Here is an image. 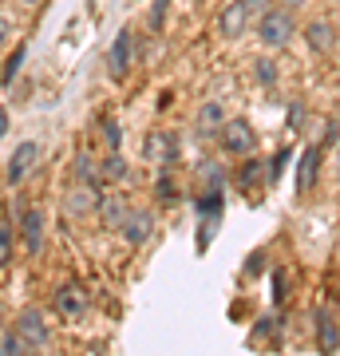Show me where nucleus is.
<instances>
[{"label": "nucleus", "instance_id": "nucleus-5", "mask_svg": "<svg viewBox=\"0 0 340 356\" xmlns=\"http://www.w3.org/2000/svg\"><path fill=\"white\" fill-rule=\"evenodd\" d=\"M99 186H91V182H72V191L63 194V214L83 222V218H95L99 214Z\"/></svg>", "mask_w": 340, "mask_h": 356}, {"label": "nucleus", "instance_id": "nucleus-20", "mask_svg": "<svg viewBox=\"0 0 340 356\" xmlns=\"http://www.w3.org/2000/svg\"><path fill=\"white\" fill-rule=\"evenodd\" d=\"M198 178H202V191H222V186H226V170L218 163H202Z\"/></svg>", "mask_w": 340, "mask_h": 356}, {"label": "nucleus", "instance_id": "nucleus-31", "mask_svg": "<svg viewBox=\"0 0 340 356\" xmlns=\"http://www.w3.org/2000/svg\"><path fill=\"white\" fill-rule=\"evenodd\" d=\"M4 44H13V24L0 16V48H4Z\"/></svg>", "mask_w": 340, "mask_h": 356}, {"label": "nucleus", "instance_id": "nucleus-6", "mask_svg": "<svg viewBox=\"0 0 340 356\" xmlns=\"http://www.w3.org/2000/svg\"><path fill=\"white\" fill-rule=\"evenodd\" d=\"M44 242H48V214L40 206H32L20 218V245H24L28 257H40L44 254Z\"/></svg>", "mask_w": 340, "mask_h": 356}, {"label": "nucleus", "instance_id": "nucleus-1", "mask_svg": "<svg viewBox=\"0 0 340 356\" xmlns=\"http://www.w3.org/2000/svg\"><path fill=\"white\" fill-rule=\"evenodd\" d=\"M293 36H297V20H293L289 8H265L261 16H257V40H261L269 51H281L289 48Z\"/></svg>", "mask_w": 340, "mask_h": 356}, {"label": "nucleus", "instance_id": "nucleus-23", "mask_svg": "<svg viewBox=\"0 0 340 356\" xmlns=\"http://www.w3.org/2000/svg\"><path fill=\"white\" fill-rule=\"evenodd\" d=\"M13 254H16V234L13 226H0V269L13 266Z\"/></svg>", "mask_w": 340, "mask_h": 356}, {"label": "nucleus", "instance_id": "nucleus-9", "mask_svg": "<svg viewBox=\"0 0 340 356\" xmlns=\"http://www.w3.org/2000/svg\"><path fill=\"white\" fill-rule=\"evenodd\" d=\"M56 313H60L63 321H79L83 313H88V289L83 285H76V281H67V285H60L56 289Z\"/></svg>", "mask_w": 340, "mask_h": 356}, {"label": "nucleus", "instance_id": "nucleus-26", "mask_svg": "<svg viewBox=\"0 0 340 356\" xmlns=\"http://www.w3.org/2000/svg\"><path fill=\"white\" fill-rule=\"evenodd\" d=\"M261 170H265L261 163H245V166L238 170V186H241V191H250L253 182H257V175H261Z\"/></svg>", "mask_w": 340, "mask_h": 356}, {"label": "nucleus", "instance_id": "nucleus-27", "mask_svg": "<svg viewBox=\"0 0 340 356\" xmlns=\"http://www.w3.org/2000/svg\"><path fill=\"white\" fill-rule=\"evenodd\" d=\"M20 64H24V44H20V48H16V56L8 60V64H4V83H13V79H16V72H20Z\"/></svg>", "mask_w": 340, "mask_h": 356}, {"label": "nucleus", "instance_id": "nucleus-24", "mask_svg": "<svg viewBox=\"0 0 340 356\" xmlns=\"http://www.w3.org/2000/svg\"><path fill=\"white\" fill-rule=\"evenodd\" d=\"M253 76H257V83H261V88H273V83H277V64L261 56V60L253 64Z\"/></svg>", "mask_w": 340, "mask_h": 356}, {"label": "nucleus", "instance_id": "nucleus-36", "mask_svg": "<svg viewBox=\"0 0 340 356\" xmlns=\"http://www.w3.org/2000/svg\"><path fill=\"white\" fill-rule=\"evenodd\" d=\"M20 4H28V8H36V4H44V0H20Z\"/></svg>", "mask_w": 340, "mask_h": 356}, {"label": "nucleus", "instance_id": "nucleus-21", "mask_svg": "<svg viewBox=\"0 0 340 356\" xmlns=\"http://www.w3.org/2000/svg\"><path fill=\"white\" fill-rule=\"evenodd\" d=\"M0 356H28V344L20 341V332L16 329L0 332Z\"/></svg>", "mask_w": 340, "mask_h": 356}, {"label": "nucleus", "instance_id": "nucleus-34", "mask_svg": "<svg viewBox=\"0 0 340 356\" xmlns=\"http://www.w3.org/2000/svg\"><path fill=\"white\" fill-rule=\"evenodd\" d=\"M277 4H281V8H289V13H293V8H305L309 0H277Z\"/></svg>", "mask_w": 340, "mask_h": 356}, {"label": "nucleus", "instance_id": "nucleus-37", "mask_svg": "<svg viewBox=\"0 0 340 356\" xmlns=\"http://www.w3.org/2000/svg\"><path fill=\"white\" fill-rule=\"evenodd\" d=\"M337 170H340V143H337Z\"/></svg>", "mask_w": 340, "mask_h": 356}, {"label": "nucleus", "instance_id": "nucleus-19", "mask_svg": "<svg viewBox=\"0 0 340 356\" xmlns=\"http://www.w3.org/2000/svg\"><path fill=\"white\" fill-rule=\"evenodd\" d=\"M154 198H159V202H175L178 198V186H175V178H170V166H163V170H159V178H154Z\"/></svg>", "mask_w": 340, "mask_h": 356}, {"label": "nucleus", "instance_id": "nucleus-3", "mask_svg": "<svg viewBox=\"0 0 340 356\" xmlns=\"http://www.w3.org/2000/svg\"><path fill=\"white\" fill-rule=\"evenodd\" d=\"M16 332H20V341L28 344V353H40V348H48L51 344V329H48V317H44V309L40 305H28L16 313Z\"/></svg>", "mask_w": 340, "mask_h": 356}, {"label": "nucleus", "instance_id": "nucleus-15", "mask_svg": "<svg viewBox=\"0 0 340 356\" xmlns=\"http://www.w3.org/2000/svg\"><path fill=\"white\" fill-rule=\"evenodd\" d=\"M147 154H151V159H159L163 166H170L178 159V135H151Z\"/></svg>", "mask_w": 340, "mask_h": 356}, {"label": "nucleus", "instance_id": "nucleus-33", "mask_svg": "<svg viewBox=\"0 0 340 356\" xmlns=\"http://www.w3.org/2000/svg\"><path fill=\"white\" fill-rule=\"evenodd\" d=\"M301 119H305V111H301V103H293V111H289V123H293V127H297V123H301Z\"/></svg>", "mask_w": 340, "mask_h": 356}, {"label": "nucleus", "instance_id": "nucleus-18", "mask_svg": "<svg viewBox=\"0 0 340 356\" xmlns=\"http://www.w3.org/2000/svg\"><path fill=\"white\" fill-rule=\"evenodd\" d=\"M72 178H76V182H91V186H99V166L91 163L88 151H79L76 159H72Z\"/></svg>", "mask_w": 340, "mask_h": 356}, {"label": "nucleus", "instance_id": "nucleus-22", "mask_svg": "<svg viewBox=\"0 0 340 356\" xmlns=\"http://www.w3.org/2000/svg\"><path fill=\"white\" fill-rule=\"evenodd\" d=\"M222 214V191H202L198 194V218H218Z\"/></svg>", "mask_w": 340, "mask_h": 356}, {"label": "nucleus", "instance_id": "nucleus-11", "mask_svg": "<svg viewBox=\"0 0 340 356\" xmlns=\"http://www.w3.org/2000/svg\"><path fill=\"white\" fill-rule=\"evenodd\" d=\"M222 127H226V107H222L218 99L202 103L198 115H194V131H198L202 139H218V131Z\"/></svg>", "mask_w": 340, "mask_h": 356}, {"label": "nucleus", "instance_id": "nucleus-35", "mask_svg": "<svg viewBox=\"0 0 340 356\" xmlns=\"http://www.w3.org/2000/svg\"><path fill=\"white\" fill-rule=\"evenodd\" d=\"M4 135H8V111L0 107V139H4Z\"/></svg>", "mask_w": 340, "mask_h": 356}, {"label": "nucleus", "instance_id": "nucleus-38", "mask_svg": "<svg viewBox=\"0 0 340 356\" xmlns=\"http://www.w3.org/2000/svg\"><path fill=\"white\" fill-rule=\"evenodd\" d=\"M198 4H206V0H198Z\"/></svg>", "mask_w": 340, "mask_h": 356}, {"label": "nucleus", "instance_id": "nucleus-29", "mask_svg": "<svg viewBox=\"0 0 340 356\" xmlns=\"http://www.w3.org/2000/svg\"><path fill=\"white\" fill-rule=\"evenodd\" d=\"M285 163H289V151H281L277 159H273V170H269V178H281V175H285Z\"/></svg>", "mask_w": 340, "mask_h": 356}, {"label": "nucleus", "instance_id": "nucleus-13", "mask_svg": "<svg viewBox=\"0 0 340 356\" xmlns=\"http://www.w3.org/2000/svg\"><path fill=\"white\" fill-rule=\"evenodd\" d=\"M340 348V325L328 317L325 309H316V353H337Z\"/></svg>", "mask_w": 340, "mask_h": 356}, {"label": "nucleus", "instance_id": "nucleus-16", "mask_svg": "<svg viewBox=\"0 0 340 356\" xmlns=\"http://www.w3.org/2000/svg\"><path fill=\"white\" fill-rule=\"evenodd\" d=\"M131 170H127V159L119 151H107V159L99 163V182H127Z\"/></svg>", "mask_w": 340, "mask_h": 356}, {"label": "nucleus", "instance_id": "nucleus-12", "mask_svg": "<svg viewBox=\"0 0 340 356\" xmlns=\"http://www.w3.org/2000/svg\"><path fill=\"white\" fill-rule=\"evenodd\" d=\"M321 175V147H305L297 159V194H309Z\"/></svg>", "mask_w": 340, "mask_h": 356}, {"label": "nucleus", "instance_id": "nucleus-32", "mask_svg": "<svg viewBox=\"0 0 340 356\" xmlns=\"http://www.w3.org/2000/svg\"><path fill=\"white\" fill-rule=\"evenodd\" d=\"M261 261H265V254H250V266H245V273H261Z\"/></svg>", "mask_w": 340, "mask_h": 356}, {"label": "nucleus", "instance_id": "nucleus-25", "mask_svg": "<svg viewBox=\"0 0 340 356\" xmlns=\"http://www.w3.org/2000/svg\"><path fill=\"white\" fill-rule=\"evenodd\" d=\"M103 143H107V151H119V147H123V127H119V119H103Z\"/></svg>", "mask_w": 340, "mask_h": 356}, {"label": "nucleus", "instance_id": "nucleus-28", "mask_svg": "<svg viewBox=\"0 0 340 356\" xmlns=\"http://www.w3.org/2000/svg\"><path fill=\"white\" fill-rule=\"evenodd\" d=\"M166 4H170V0H154V13H151V28H163V16H166Z\"/></svg>", "mask_w": 340, "mask_h": 356}, {"label": "nucleus", "instance_id": "nucleus-2", "mask_svg": "<svg viewBox=\"0 0 340 356\" xmlns=\"http://www.w3.org/2000/svg\"><path fill=\"white\" fill-rule=\"evenodd\" d=\"M40 159H44V147H40V139H20L13 147V159H8V166H4V182L8 186H24L28 178H32V170L40 166Z\"/></svg>", "mask_w": 340, "mask_h": 356}, {"label": "nucleus", "instance_id": "nucleus-4", "mask_svg": "<svg viewBox=\"0 0 340 356\" xmlns=\"http://www.w3.org/2000/svg\"><path fill=\"white\" fill-rule=\"evenodd\" d=\"M218 143L222 151L234 154V159H250L257 151V131L245 123V119H226V127L218 131Z\"/></svg>", "mask_w": 340, "mask_h": 356}, {"label": "nucleus", "instance_id": "nucleus-14", "mask_svg": "<svg viewBox=\"0 0 340 356\" xmlns=\"http://www.w3.org/2000/svg\"><path fill=\"white\" fill-rule=\"evenodd\" d=\"M305 44H309L316 56H325V51H332V44H337V28L321 16V20H313V24L305 28Z\"/></svg>", "mask_w": 340, "mask_h": 356}, {"label": "nucleus", "instance_id": "nucleus-17", "mask_svg": "<svg viewBox=\"0 0 340 356\" xmlns=\"http://www.w3.org/2000/svg\"><path fill=\"white\" fill-rule=\"evenodd\" d=\"M127 210H131V206H127V198H119V194H107V198L99 202V218H103V222H107L111 229H119V226H123Z\"/></svg>", "mask_w": 340, "mask_h": 356}, {"label": "nucleus", "instance_id": "nucleus-8", "mask_svg": "<svg viewBox=\"0 0 340 356\" xmlns=\"http://www.w3.org/2000/svg\"><path fill=\"white\" fill-rule=\"evenodd\" d=\"M131 64H135V44H131V28H119L115 44L107 48V76L115 83H123L131 76Z\"/></svg>", "mask_w": 340, "mask_h": 356}, {"label": "nucleus", "instance_id": "nucleus-10", "mask_svg": "<svg viewBox=\"0 0 340 356\" xmlns=\"http://www.w3.org/2000/svg\"><path fill=\"white\" fill-rule=\"evenodd\" d=\"M250 20H253V13L245 8V0H234V4H226L218 13V32H222V40H241Z\"/></svg>", "mask_w": 340, "mask_h": 356}, {"label": "nucleus", "instance_id": "nucleus-30", "mask_svg": "<svg viewBox=\"0 0 340 356\" xmlns=\"http://www.w3.org/2000/svg\"><path fill=\"white\" fill-rule=\"evenodd\" d=\"M245 8H250L253 16H261L265 8H273V0H245Z\"/></svg>", "mask_w": 340, "mask_h": 356}, {"label": "nucleus", "instance_id": "nucleus-7", "mask_svg": "<svg viewBox=\"0 0 340 356\" xmlns=\"http://www.w3.org/2000/svg\"><path fill=\"white\" fill-rule=\"evenodd\" d=\"M119 234H123L127 245H147L154 238V210H147V206H131L123 218V226H119Z\"/></svg>", "mask_w": 340, "mask_h": 356}]
</instances>
